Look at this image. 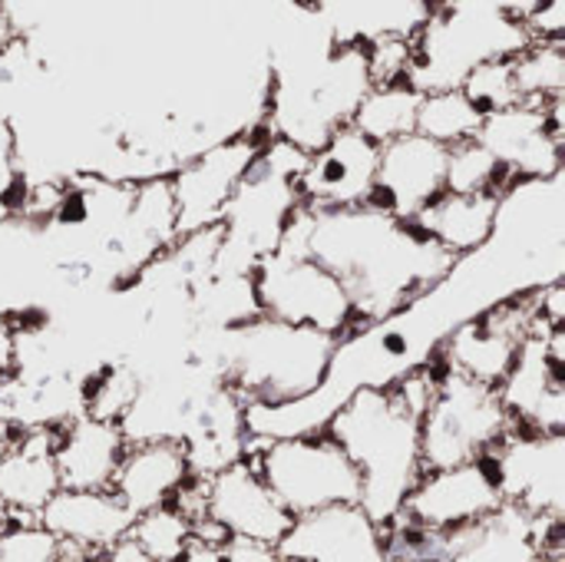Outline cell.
<instances>
[{
    "label": "cell",
    "instance_id": "6da1fadb",
    "mask_svg": "<svg viewBox=\"0 0 565 562\" xmlns=\"http://www.w3.org/2000/svg\"><path fill=\"white\" fill-rule=\"evenodd\" d=\"M278 248L318 262L348 291L361 331L401 315L457 265L440 245L374 205L305 209L291 215Z\"/></svg>",
    "mask_w": 565,
    "mask_h": 562
},
{
    "label": "cell",
    "instance_id": "7a4b0ae2",
    "mask_svg": "<svg viewBox=\"0 0 565 562\" xmlns=\"http://www.w3.org/2000/svg\"><path fill=\"white\" fill-rule=\"evenodd\" d=\"M434 381V364H424L387 388H358L321 427L354 464L361 477L358 513L374 533H384L401 517L404 500L424 477L420 414Z\"/></svg>",
    "mask_w": 565,
    "mask_h": 562
},
{
    "label": "cell",
    "instance_id": "3957f363",
    "mask_svg": "<svg viewBox=\"0 0 565 562\" xmlns=\"http://www.w3.org/2000/svg\"><path fill=\"white\" fill-rule=\"evenodd\" d=\"M338 344L331 335L258 315L238 328L199 335L192 358L212 364L248 407H288L324 388Z\"/></svg>",
    "mask_w": 565,
    "mask_h": 562
},
{
    "label": "cell",
    "instance_id": "277c9868",
    "mask_svg": "<svg viewBox=\"0 0 565 562\" xmlns=\"http://www.w3.org/2000/svg\"><path fill=\"white\" fill-rule=\"evenodd\" d=\"M530 3H434L414 33V63L407 83L427 96L460 89V83L490 60H510L533 40L523 26Z\"/></svg>",
    "mask_w": 565,
    "mask_h": 562
},
{
    "label": "cell",
    "instance_id": "5b68a950",
    "mask_svg": "<svg viewBox=\"0 0 565 562\" xmlns=\"http://www.w3.org/2000/svg\"><path fill=\"white\" fill-rule=\"evenodd\" d=\"M305 152L271 139L262 146L258 159L232 192L218 215V255L215 275L252 278L255 265L278 252L291 215L298 212V172L305 169Z\"/></svg>",
    "mask_w": 565,
    "mask_h": 562
},
{
    "label": "cell",
    "instance_id": "8992f818",
    "mask_svg": "<svg viewBox=\"0 0 565 562\" xmlns=\"http://www.w3.org/2000/svg\"><path fill=\"white\" fill-rule=\"evenodd\" d=\"M245 460L258 470L262 484L295 523L338 510H358L361 477L324 431L271 441L252 437Z\"/></svg>",
    "mask_w": 565,
    "mask_h": 562
},
{
    "label": "cell",
    "instance_id": "52a82bcc",
    "mask_svg": "<svg viewBox=\"0 0 565 562\" xmlns=\"http://www.w3.org/2000/svg\"><path fill=\"white\" fill-rule=\"evenodd\" d=\"M377 537H391V562H563V520H540L513 503L444 537L404 527Z\"/></svg>",
    "mask_w": 565,
    "mask_h": 562
},
{
    "label": "cell",
    "instance_id": "ba28073f",
    "mask_svg": "<svg viewBox=\"0 0 565 562\" xmlns=\"http://www.w3.org/2000/svg\"><path fill=\"white\" fill-rule=\"evenodd\" d=\"M437 381L434 394L420 414V460L427 470H450L463 464L483 460L497 450L510 434H516V421L500 401L497 388L477 384L463 374L440 368L430 358Z\"/></svg>",
    "mask_w": 565,
    "mask_h": 562
},
{
    "label": "cell",
    "instance_id": "9c48e42d",
    "mask_svg": "<svg viewBox=\"0 0 565 562\" xmlns=\"http://www.w3.org/2000/svg\"><path fill=\"white\" fill-rule=\"evenodd\" d=\"M252 291L262 318L311 328L338 341L361 331L348 291L318 262L278 248L252 272Z\"/></svg>",
    "mask_w": 565,
    "mask_h": 562
},
{
    "label": "cell",
    "instance_id": "30bf717a",
    "mask_svg": "<svg viewBox=\"0 0 565 562\" xmlns=\"http://www.w3.org/2000/svg\"><path fill=\"white\" fill-rule=\"evenodd\" d=\"M540 321L543 318L536 308V291L507 298L454 328L447 341L437 348L434 361L477 384L500 388L513 371L523 341L540 328Z\"/></svg>",
    "mask_w": 565,
    "mask_h": 562
},
{
    "label": "cell",
    "instance_id": "8fae6325",
    "mask_svg": "<svg viewBox=\"0 0 565 562\" xmlns=\"http://www.w3.org/2000/svg\"><path fill=\"white\" fill-rule=\"evenodd\" d=\"M563 99L516 103L493 116H483L477 142L507 169L513 182H553L563 179L565 123Z\"/></svg>",
    "mask_w": 565,
    "mask_h": 562
},
{
    "label": "cell",
    "instance_id": "7c38bea8",
    "mask_svg": "<svg viewBox=\"0 0 565 562\" xmlns=\"http://www.w3.org/2000/svg\"><path fill=\"white\" fill-rule=\"evenodd\" d=\"M265 142H268L265 129L235 136L228 142H218L185 159L169 176V192L175 205V238L218 225L222 209L228 205L232 192L238 189V182L245 179Z\"/></svg>",
    "mask_w": 565,
    "mask_h": 562
},
{
    "label": "cell",
    "instance_id": "4fadbf2b",
    "mask_svg": "<svg viewBox=\"0 0 565 562\" xmlns=\"http://www.w3.org/2000/svg\"><path fill=\"white\" fill-rule=\"evenodd\" d=\"M520 431L565 434V331L540 321L523 341L507 381L497 388Z\"/></svg>",
    "mask_w": 565,
    "mask_h": 562
},
{
    "label": "cell",
    "instance_id": "5bb4252c",
    "mask_svg": "<svg viewBox=\"0 0 565 562\" xmlns=\"http://www.w3.org/2000/svg\"><path fill=\"white\" fill-rule=\"evenodd\" d=\"M500 507H503V494L487 460H477L450 470H427L411 490V497L404 500L401 517L391 527H404L424 537H444L490 517Z\"/></svg>",
    "mask_w": 565,
    "mask_h": 562
},
{
    "label": "cell",
    "instance_id": "9a60e30c",
    "mask_svg": "<svg viewBox=\"0 0 565 562\" xmlns=\"http://www.w3.org/2000/svg\"><path fill=\"white\" fill-rule=\"evenodd\" d=\"M483 460L503 494V503L523 507L540 520H563L565 434L546 437L516 431Z\"/></svg>",
    "mask_w": 565,
    "mask_h": 562
},
{
    "label": "cell",
    "instance_id": "2e32d148",
    "mask_svg": "<svg viewBox=\"0 0 565 562\" xmlns=\"http://www.w3.org/2000/svg\"><path fill=\"white\" fill-rule=\"evenodd\" d=\"M381 146L361 136L354 126L331 132L315 152H308L298 172V202L305 209H358L371 205L377 179Z\"/></svg>",
    "mask_w": 565,
    "mask_h": 562
},
{
    "label": "cell",
    "instance_id": "e0dca14e",
    "mask_svg": "<svg viewBox=\"0 0 565 562\" xmlns=\"http://www.w3.org/2000/svg\"><path fill=\"white\" fill-rule=\"evenodd\" d=\"M202 494V520L218 527L225 540H252L281 550L295 533V520L262 484L258 470L242 460L209 480Z\"/></svg>",
    "mask_w": 565,
    "mask_h": 562
},
{
    "label": "cell",
    "instance_id": "ac0fdd59",
    "mask_svg": "<svg viewBox=\"0 0 565 562\" xmlns=\"http://www.w3.org/2000/svg\"><path fill=\"white\" fill-rule=\"evenodd\" d=\"M447 146L420 132H407L381 146L371 205L401 222H414L447 192Z\"/></svg>",
    "mask_w": 565,
    "mask_h": 562
},
{
    "label": "cell",
    "instance_id": "d6986e66",
    "mask_svg": "<svg viewBox=\"0 0 565 562\" xmlns=\"http://www.w3.org/2000/svg\"><path fill=\"white\" fill-rule=\"evenodd\" d=\"M132 513L109 490H60L36 517V523L66 550L99 560L132 527Z\"/></svg>",
    "mask_w": 565,
    "mask_h": 562
},
{
    "label": "cell",
    "instance_id": "ffe728a7",
    "mask_svg": "<svg viewBox=\"0 0 565 562\" xmlns=\"http://www.w3.org/2000/svg\"><path fill=\"white\" fill-rule=\"evenodd\" d=\"M56 494V431H17L0 454V507L13 520H36Z\"/></svg>",
    "mask_w": 565,
    "mask_h": 562
},
{
    "label": "cell",
    "instance_id": "44dd1931",
    "mask_svg": "<svg viewBox=\"0 0 565 562\" xmlns=\"http://www.w3.org/2000/svg\"><path fill=\"white\" fill-rule=\"evenodd\" d=\"M248 441H252V434L245 424V401L222 381L205 397V404L199 407L195 421L189 424V431L182 437L192 480H209V477L242 464Z\"/></svg>",
    "mask_w": 565,
    "mask_h": 562
},
{
    "label": "cell",
    "instance_id": "7402d4cb",
    "mask_svg": "<svg viewBox=\"0 0 565 562\" xmlns=\"http://www.w3.org/2000/svg\"><path fill=\"white\" fill-rule=\"evenodd\" d=\"M192 480L185 447L175 441H149V444H129L109 494L132 513L142 517L149 510L169 507L175 494Z\"/></svg>",
    "mask_w": 565,
    "mask_h": 562
},
{
    "label": "cell",
    "instance_id": "603a6c76",
    "mask_svg": "<svg viewBox=\"0 0 565 562\" xmlns=\"http://www.w3.org/2000/svg\"><path fill=\"white\" fill-rule=\"evenodd\" d=\"M126 454L119 424L96 417H73L56 427V477L60 490H109L116 467Z\"/></svg>",
    "mask_w": 565,
    "mask_h": 562
},
{
    "label": "cell",
    "instance_id": "cb8c5ba5",
    "mask_svg": "<svg viewBox=\"0 0 565 562\" xmlns=\"http://www.w3.org/2000/svg\"><path fill=\"white\" fill-rule=\"evenodd\" d=\"M500 199L503 195H454V192H444L411 225L460 262V258L477 255L480 248L490 245V238L497 232Z\"/></svg>",
    "mask_w": 565,
    "mask_h": 562
},
{
    "label": "cell",
    "instance_id": "d4e9b609",
    "mask_svg": "<svg viewBox=\"0 0 565 562\" xmlns=\"http://www.w3.org/2000/svg\"><path fill=\"white\" fill-rule=\"evenodd\" d=\"M434 3H318L334 43H374L384 36H414Z\"/></svg>",
    "mask_w": 565,
    "mask_h": 562
},
{
    "label": "cell",
    "instance_id": "484cf974",
    "mask_svg": "<svg viewBox=\"0 0 565 562\" xmlns=\"http://www.w3.org/2000/svg\"><path fill=\"white\" fill-rule=\"evenodd\" d=\"M420 93L411 83H391V86H374L361 106L351 116V126L367 136L374 146H387L417 126V109H420Z\"/></svg>",
    "mask_w": 565,
    "mask_h": 562
},
{
    "label": "cell",
    "instance_id": "4316f807",
    "mask_svg": "<svg viewBox=\"0 0 565 562\" xmlns=\"http://www.w3.org/2000/svg\"><path fill=\"white\" fill-rule=\"evenodd\" d=\"M480 126H483V113L460 89H444V93H427L420 99L414 132L454 149L460 142L477 139Z\"/></svg>",
    "mask_w": 565,
    "mask_h": 562
},
{
    "label": "cell",
    "instance_id": "83f0119b",
    "mask_svg": "<svg viewBox=\"0 0 565 562\" xmlns=\"http://www.w3.org/2000/svg\"><path fill=\"white\" fill-rule=\"evenodd\" d=\"M520 103H553L565 96V43H530L513 56Z\"/></svg>",
    "mask_w": 565,
    "mask_h": 562
},
{
    "label": "cell",
    "instance_id": "f1b7e54d",
    "mask_svg": "<svg viewBox=\"0 0 565 562\" xmlns=\"http://www.w3.org/2000/svg\"><path fill=\"white\" fill-rule=\"evenodd\" d=\"M126 537L146 562H175L192 543V520L169 503L136 517Z\"/></svg>",
    "mask_w": 565,
    "mask_h": 562
},
{
    "label": "cell",
    "instance_id": "f546056e",
    "mask_svg": "<svg viewBox=\"0 0 565 562\" xmlns=\"http://www.w3.org/2000/svg\"><path fill=\"white\" fill-rule=\"evenodd\" d=\"M516 182L507 169L477 142H460L447 156V192L454 195H503Z\"/></svg>",
    "mask_w": 565,
    "mask_h": 562
},
{
    "label": "cell",
    "instance_id": "4dcf8cb0",
    "mask_svg": "<svg viewBox=\"0 0 565 562\" xmlns=\"http://www.w3.org/2000/svg\"><path fill=\"white\" fill-rule=\"evenodd\" d=\"M139 388L142 381L126 361L106 364L83 381V414L106 424H119L139 397Z\"/></svg>",
    "mask_w": 565,
    "mask_h": 562
},
{
    "label": "cell",
    "instance_id": "1f68e13d",
    "mask_svg": "<svg viewBox=\"0 0 565 562\" xmlns=\"http://www.w3.org/2000/svg\"><path fill=\"white\" fill-rule=\"evenodd\" d=\"M0 562H89L56 543L36 520H10L0 530Z\"/></svg>",
    "mask_w": 565,
    "mask_h": 562
},
{
    "label": "cell",
    "instance_id": "d6a6232c",
    "mask_svg": "<svg viewBox=\"0 0 565 562\" xmlns=\"http://www.w3.org/2000/svg\"><path fill=\"white\" fill-rule=\"evenodd\" d=\"M460 93L483 113L493 116L500 109H510L520 103L516 96V83H513V56L510 60H490L483 66H477L463 83Z\"/></svg>",
    "mask_w": 565,
    "mask_h": 562
},
{
    "label": "cell",
    "instance_id": "836d02e7",
    "mask_svg": "<svg viewBox=\"0 0 565 562\" xmlns=\"http://www.w3.org/2000/svg\"><path fill=\"white\" fill-rule=\"evenodd\" d=\"M26 199V179L20 172V152L17 136L10 123L0 119V222L17 219Z\"/></svg>",
    "mask_w": 565,
    "mask_h": 562
},
{
    "label": "cell",
    "instance_id": "e575fe53",
    "mask_svg": "<svg viewBox=\"0 0 565 562\" xmlns=\"http://www.w3.org/2000/svg\"><path fill=\"white\" fill-rule=\"evenodd\" d=\"M523 26L533 43H565V0L533 3Z\"/></svg>",
    "mask_w": 565,
    "mask_h": 562
},
{
    "label": "cell",
    "instance_id": "d590c367",
    "mask_svg": "<svg viewBox=\"0 0 565 562\" xmlns=\"http://www.w3.org/2000/svg\"><path fill=\"white\" fill-rule=\"evenodd\" d=\"M222 560L225 562H285L281 550L252 543V540H225L222 543Z\"/></svg>",
    "mask_w": 565,
    "mask_h": 562
},
{
    "label": "cell",
    "instance_id": "8d00e7d4",
    "mask_svg": "<svg viewBox=\"0 0 565 562\" xmlns=\"http://www.w3.org/2000/svg\"><path fill=\"white\" fill-rule=\"evenodd\" d=\"M175 562H225L222 560V547H212V543H199V540H192L189 543V550L179 556Z\"/></svg>",
    "mask_w": 565,
    "mask_h": 562
},
{
    "label": "cell",
    "instance_id": "74e56055",
    "mask_svg": "<svg viewBox=\"0 0 565 562\" xmlns=\"http://www.w3.org/2000/svg\"><path fill=\"white\" fill-rule=\"evenodd\" d=\"M13 434H17V431H10V427H3V424H0V454L7 450V444L13 441Z\"/></svg>",
    "mask_w": 565,
    "mask_h": 562
},
{
    "label": "cell",
    "instance_id": "f35d334b",
    "mask_svg": "<svg viewBox=\"0 0 565 562\" xmlns=\"http://www.w3.org/2000/svg\"><path fill=\"white\" fill-rule=\"evenodd\" d=\"M285 562H298V560H285Z\"/></svg>",
    "mask_w": 565,
    "mask_h": 562
}]
</instances>
